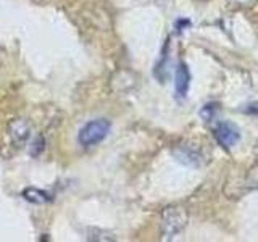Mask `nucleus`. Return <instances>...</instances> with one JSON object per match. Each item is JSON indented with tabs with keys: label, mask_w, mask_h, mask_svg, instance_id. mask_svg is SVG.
Listing matches in <instances>:
<instances>
[{
	"label": "nucleus",
	"mask_w": 258,
	"mask_h": 242,
	"mask_svg": "<svg viewBox=\"0 0 258 242\" xmlns=\"http://www.w3.org/2000/svg\"><path fill=\"white\" fill-rule=\"evenodd\" d=\"M185 224V213L182 208L169 207L163 213V231L168 237H173Z\"/></svg>",
	"instance_id": "obj_2"
},
{
	"label": "nucleus",
	"mask_w": 258,
	"mask_h": 242,
	"mask_svg": "<svg viewBox=\"0 0 258 242\" xmlns=\"http://www.w3.org/2000/svg\"><path fill=\"white\" fill-rule=\"evenodd\" d=\"M215 137L223 147L229 149L232 145L237 144L240 133H239V129L231 123H220L215 129Z\"/></svg>",
	"instance_id": "obj_3"
},
{
	"label": "nucleus",
	"mask_w": 258,
	"mask_h": 242,
	"mask_svg": "<svg viewBox=\"0 0 258 242\" xmlns=\"http://www.w3.org/2000/svg\"><path fill=\"white\" fill-rule=\"evenodd\" d=\"M8 131H10V137L12 141L16 145H21L26 142V139L31 134V126L26 119H21V118H16L13 119L10 126H8Z\"/></svg>",
	"instance_id": "obj_4"
},
{
	"label": "nucleus",
	"mask_w": 258,
	"mask_h": 242,
	"mask_svg": "<svg viewBox=\"0 0 258 242\" xmlns=\"http://www.w3.org/2000/svg\"><path fill=\"white\" fill-rule=\"evenodd\" d=\"M110 121L100 118V119H92L81 129V133L78 136V139L81 142V145L84 147H91V145H95L102 142L107 134L110 133Z\"/></svg>",
	"instance_id": "obj_1"
},
{
	"label": "nucleus",
	"mask_w": 258,
	"mask_h": 242,
	"mask_svg": "<svg viewBox=\"0 0 258 242\" xmlns=\"http://www.w3.org/2000/svg\"><path fill=\"white\" fill-rule=\"evenodd\" d=\"M23 197L26 199L28 202H32V204H39V205L47 204V202L50 200V196H48L45 191L37 189V188H28V189H24L23 191Z\"/></svg>",
	"instance_id": "obj_6"
},
{
	"label": "nucleus",
	"mask_w": 258,
	"mask_h": 242,
	"mask_svg": "<svg viewBox=\"0 0 258 242\" xmlns=\"http://www.w3.org/2000/svg\"><path fill=\"white\" fill-rule=\"evenodd\" d=\"M189 84H190V73L184 63H181L176 70V76H174V87H176V94L177 97L184 99L185 94L189 91Z\"/></svg>",
	"instance_id": "obj_5"
}]
</instances>
